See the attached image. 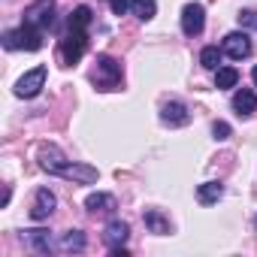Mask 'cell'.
I'll return each mask as SVG.
<instances>
[{
  "label": "cell",
  "instance_id": "cell-1",
  "mask_svg": "<svg viewBox=\"0 0 257 257\" xmlns=\"http://www.w3.org/2000/svg\"><path fill=\"white\" fill-rule=\"evenodd\" d=\"M91 82H94L100 91H112V88H118V82H121V64H118L112 55H97V61H94V73H91Z\"/></svg>",
  "mask_w": 257,
  "mask_h": 257
},
{
  "label": "cell",
  "instance_id": "cell-2",
  "mask_svg": "<svg viewBox=\"0 0 257 257\" xmlns=\"http://www.w3.org/2000/svg\"><path fill=\"white\" fill-rule=\"evenodd\" d=\"M4 46H7L10 52H16V49L40 52V49H43V31L22 25V28H16V31H7V34H4Z\"/></svg>",
  "mask_w": 257,
  "mask_h": 257
},
{
  "label": "cell",
  "instance_id": "cell-3",
  "mask_svg": "<svg viewBox=\"0 0 257 257\" xmlns=\"http://www.w3.org/2000/svg\"><path fill=\"white\" fill-rule=\"evenodd\" d=\"M52 22H55V0H34L22 16V25L37 28V31L52 28Z\"/></svg>",
  "mask_w": 257,
  "mask_h": 257
},
{
  "label": "cell",
  "instance_id": "cell-4",
  "mask_svg": "<svg viewBox=\"0 0 257 257\" xmlns=\"http://www.w3.org/2000/svg\"><path fill=\"white\" fill-rule=\"evenodd\" d=\"M85 49H88V31H73V28H70L67 37L61 40V61H64L67 67H73V64L82 61Z\"/></svg>",
  "mask_w": 257,
  "mask_h": 257
},
{
  "label": "cell",
  "instance_id": "cell-5",
  "mask_svg": "<svg viewBox=\"0 0 257 257\" xmlns=\"http://www.w3.org/2000/svg\"><path fill=\"white\" fill-rule=\"evenodd\" d=\"M46 76H49V70L40 64V67H34V70H28L19 82H16V97H22V100H31V97H37L40 91H43V85H46Z\"/></svg>",
  "mask_w": 257,
  "mask_h": 257
},
{
  "label": "cell",
  "instance_id": "cell-6",
  "mask_svg": "<svg viewBox=\"0 0 257 257\" xmlns=\"http://www.w3.org/2000/svg\"><path fill=\"white\" fill-rule=\"evenodd\" d=\"M221 49H224V55H230L233 61H242V58L251 55V37H248L245 31H230V34L224 37Z\"/></svg>",
  "mask_w": 257,
  "mask_h": 257
},
{
  "label": "cell",
  "instance_id": "cell-7",
  "mask_svg": "<svg viewBox=\"0 0 257 257\" xmlns=\"http://www.w3.org/2000/svg\"><path fill=\"white\" fill-rule=\"evenodd\" d=\"M61 179H70V182H76V185H94V182L100 179V173H97V167H91V164L73 161V164H67V167L61 170Z\"/></svg>",
  "mask_w": 257,
  "mask_h": 257
},
{
  "label": "cell",
  "instance_id": "cell-8",
  "mask_svg": "<svg viewBox=\"0 0 257 257\" xmlns=\"http://www.w3.org/2000/svg\"><path fill=\"white\" fill-rule=\"evenodd\" d=\"M203 28H206V10L200 4H188L182 10V31L188 37H197V34H203Z\"/></svg>",
  "mask_w": 257,
  "mask_h": 257
},
{
  "label": "cell",
  "instance_id": "cell-9",
  "mask_svg": "<svg viewBox=\"0 0 257 257\" xmlns=\"http://www.w3.org/2000/svg\"><path fill=\"white\" fill-rule=\"evenodd\" d=\"M58 209V197L49 188H40L34 194V206H31V218L34 221H49V215Z\"/></svg>",
  "mask_w": 257,
  "mask_h": 257
},
{
  "label": "cell",
  "instance_id": "cell-10",
  "mask_svg": "<svg viewBox=\"0 0 257 257\" xmlns=\"http://www.w3.org/2000/svg\"><path fill=\"white\" fill-rule=\"evenodd\" d=\"M161 121L167 127H185L191 121V112H188V106L182 100H170V103L161 106Z\"/></svg>",
  "mask_w": 257,
  "mask_h": 257
},
{
  "label": "cell",
  "instance_id": "cell-11",
  "mask_svg": "<svg viewBox=\"0 0 257 257\" xmlns=\"http://www.w3.org/2000/svg\"><path fill=\"white\" fill-rule=\"evenodd\" d=\"M37 158H40V167H43L46 173H52V176H61V170L70 164L58 146H40V155H37Z\"/></svg>",
  "mask_w": 257,
  "mask_h": 257
},
{
  "label": "cell",
  "instance_id": "cell-12",
  "mask_svg": "<svg viewBox=\"0 0 257 257\" xmlns=\"http://www.w3.org/2000/svg\"><path fill=\"white\" fill-rule=\"evenodd\" d=\"M127 236H131V224L121 221V218H112V221L106 224V230H103V242H106L109 251H112V248H121V245L127 242Z\"/></svg>",
  "mask_w": 257,
  "mask_h": 257
},
{
  "label": "cell",
  "instance_id": "cell-13",
  "mask_svg": "<svg viewBox=\"0 0 257 257\" xmlns=\"http://www.w3.org/2000/svg\"><path fill=\"white\" fill-rule=\"evenodd\" d=\"M85 245H88V239L82 230H67L55 239V251H61V254H82Z\"/></svg>",
  "mask_w": 257,
  "mask_h": 257
},
{
  "label": "cell",
  "instance_id": "cell-14",
  "mask_svg": "<svg viewBox=\"0 0 257 257\" xmlns=\"http://www.w3.org/2000/svg\"><path fill=\"white\" fill-rule=\"evenodd\" d=\"M25 239H28V245H31L34 251H40V254H52V251H55V239H52V233H49L46 227L25 230Z\"/></svg>",
  "mask_w": 257,
  "mask_h": 257
},
{
  "label": "cell",
  "instance_id": "cell-15",
  "mask_svg": "<svg viewBox=\"0 0 257 257\" xmlns=\"http://www.w3.org/2000/svg\"><path fill=\"white\" fill-rule=\"evenodd\" d=\"M233 109H236V115H242V118L254 115V112H257V94H254L251 88H239V91L233 94Z\"/></svg>",
  "mask_w": 257,
  "mask_h": 257
},
{
  "label": "cell",
  "instance_id": "cell-16",
  "mask_svg": "<svg viewBox=\"0 0 257 257\" xmlns=\"http://www.w3.org/2000/svg\"><path fill=\"white\" fill-rule=\"evenodd\" d=\"M85 209H88V212H115L118 203H115L112 194L97 191V194H88V197H85Z\"/></svg>",
  "mask_w": 257,
  "mask_h": 257
},
{
  "label": "cell",
  "instance_id": "cell-17",
  "mask_svg": "<svg viewBox=\"0 0 257 257\" xmlns=\"http://www.w3.org/2000/svg\"><path fill=\"white\" fill-rule=\"evenodd\" d=\"M143 221H146V227H149L155 236H167V233H170V218H167L164 212H158V209H146V212H143Z\"/></svg>",
  "mask_w": 257,
  "mask_h": 257
},
{
  "label": "cell",
  "instance_id": "cell-18",
  "mask_svg": "<svg viewBox=\"0 0 257 257\" xmlns=\"http://www.w3.org/2000/svg\"><path fill=\"white\" fill-rule=\"evenodd\" d=\"M224 197V185L221 182H203L200 188H197V200L203 203V206H212V203H218Z\"/></svg>",
  "mask_w": 257,
  "mask_h": 257
},
{
  "label": "cell",
  "instance_id": "cell-19",
  "mask_svg": "<svg viewBox=\"0 0 257 257\" xmlns=\"http://www.w3.org/2000/svg\"><path fill=\"white\" fill-rule=\"evenodd\" d=\"M91 22H94V13H91V7L82 4V7H76V10L70 13V22H67V25H70L73 31H88Z\"/></svg>",
  "mask_w": 257,
  "mask_h": 257
},
{
  "label": "cell",
  "instance_id": "cell-20",
  "mask_svg": "<svg viewBox=\"0 0 257 257\" xmlns=\"http://www.w3.org/2000/svg\"><path fill=\"white\" fill-rule=\"evenodd\" d=\"M236 82H239V70H236V67H218V70H215V88H218V91L236 88Z\"/></svg>",
  "mask_w": 257,
  "mask_h": 257
},
{
  "label": "cell",
  "instance_id": "cell-21",
  "mask_svg": "<svg viewBox=\"0 0 257 257\" xmlns=\"http://www.w3.org/2000/svg\"><path fill=\"white\" fill-rule=\"evenodd\" d=\"M131 13L140 22H152L158 16V4H155V0H131Z\"/></svg>",
  "mask_w": 257,
  "mask_h": 257
},
{
  "label": "cell",
  "instance_id": "cell-22",
  "mask_svg": "<svg viewBox=\"0 0 257 257\" xmlns=\"http://www.w3.org/2000/svg\"><path fill=\"white\" fill-rule=\"evenodd\" d=\"M221 55H224V49H218V46H206V49L200 52V64H203L206 70H218V67H221Z\"/></svg>",
  "mask_w": 257,
  "mask_h": 257
},
{
  "label": "cell",
  "instance_id": "cell-23",
  "mask_svg": "<svg viewBox=\"0 0 257 257\" xmlns=\"http://www.w3.org/2000/svg\"><path fill=\"white\" fill-rule=\"evenodd\" d=\"M236 19H239L242 31H257V10H242Z\"/></svg>",
  "mask_w": 257,
  "mask_h": 257
},
{
  "label": "cell",
  "instance_id": "cell-24",
  "mask_svg": "<svg viewBox=\"0 0 257 257\" xmlns=\"http://www.w3.org/2000/svg\"><path fill=\"white\" fill-rule=\"evenodd\" d=\"M230 134H233V131H230V124H227V121H215V124H212V137H215L218 143L230 140Z\"/></svg>",
  "mask_w": 257,
  "mask_h": 257
},
{
  "label": "cell",
  "instance_id": "cell-25",
  "mask_svg": "<svg viewBox=\"0 0 257 257\" xmlns=\"http://www.w3.org/2000/svg\"><path fill=\"white\" fill-rule=\"evenodd\" d=\"M109 7H112L115 16H124L127 10H131V0H109Z\"/></svg>",
  "mask_w": 257,
  "mask_h": 257
},
{
  "label": "cell",
  "instance_id": "cell-26",
  "mask_svg": "<svg viewBox=\"0 0 257 257\" xmlns=\"http://www.w3.org/2000/svg\"><path fill=\"white\" fill-rule=\"evenodd\" d=\"M251 79H254V88H257V67L251 70Z\"/></svg>",
  "mask_w": 257,
  "mask_h": 257
},
{
  "label": "cell",
  "instance_id": "cell-27",
  "mask_svg": "<svg viewBox=\"0 0 257 257\" xmlns=\"http://www.w3.org/2000/svg\"><path fill=\"white\" fill-rule=\"evenodd\" d=\"M254 224H257V218H254Z\"/></svg>",
  "mask_w": 257,
  "mask_h": 257
}]
</instances>
